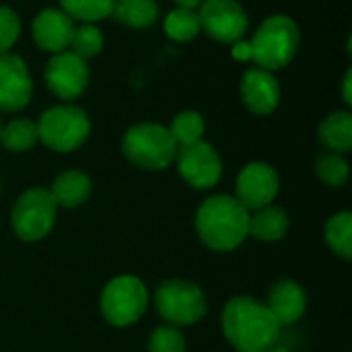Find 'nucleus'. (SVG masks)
Instances as JSON below:
<instances>
[{
    "mask_svg": "<svg viewBox=\"0 0 352 352\" xmlns=\"http://www.w3.org/2000/svg\"><path fill=\"white\" fill-rule=\"evenodd\" d=\"M223 334L237 352H266L278 344L283 326L264 301L239 295L227 301L221 318Z\"/></svg>",
    "mask_w": 352,
    "mask_h": 352,
    "instance_id": "f257e3e1",
    "label": "nucleus"
},
{
    "mask_svg": "<svg viewBox=\"0 0 352 352\" xmlns=\"http://www.w3.org/2000/svg\"><path fill=\"white\" fill-rule=\"evenodd\" d=\"M196 233L208 250L233 252L250 237V210L235 196H210L196 210Z\"/></svg>",
    "mask_w": 352,
    "mask_h": 352,
    "instance_id": "f03ea898",
    "label": "nucleus"
},
{
    "mask_svg": "<svg viewBox=\"0 0 352 352\" xmlns=\"http://www.w3.org/2000/svg\"><path fill=\"white\" fill-rule=\"evenodd\" d=\"M299 27L287 14L266 19L250 41L252 60L264 70H278L295 58L299 50Z\"/></svg>",
    "mask_w": 352,
    "mask_h": 352,
    "instance_id": "7ed1b4c3",
    "label": "nucleus"
},
{
    "mask_svg": "<svg viewBox=\"0 0 352 352\" xmlns=\"http://www.w3.org/2000/svg\"><path fill=\"white\" fill-rule=\"evenodd\" d=\"M177 148L179 146L175 144L169 128L153 122L132 126L122 140L126 159L144 171L167 169L175 161Z\"/></svg>",
    "mask_w": 352,
    "mask_h": 352,
    "instance_id": "20e7f679",
    "label": "nucleus"
},
{
    "mask_svg": "<svg viewBox=\"0 0 352 352\" xmlns=\"http://www.w3.org/2000/svg\"><path fill=\"white\" fill-rule=\"evenodd\" d=\"M148 307L146 285L132 274L111 278L99 297L103 320L113 328H128L136 324Z\"/></svg>",
    "mask_w": 352,
    "mask_h": 352,
    "instance_id": "39448f33",
    "label": "nucleus"
},
{
    "mask_svg": "<svg viewBox=\"0 0 352 352\" xmlns=\"http://www.w3.org/2000/svg\"><path fill=\"white\" fill-rule=\"evenodd\" d=\"M39 140L56 153H72L80 148L89 134L91 122L85 109L76 105H56L43 111L37 124Z\"/></svg>",
    "mask_w": 352,
    "mask_h": 352,
    "instance_id": "423d86ee",
    "label": "nucleus"
},
{
    "mask_svg": "<svg viewBox=\"0 0 352 352\" xmlns=\"http://www.w3.org/2000/svg\"><path fill=\"white\" fill-rule=\"evenodd\" d=\"M58 206L45 188H31L23 192L10 210V227L12 233L25 241L35 243L50 235L56 225Z\"/></svg>",
    "mask_w": 352,
    "mask_h": 352,
    "instance_id": "0eeeda50",
    "label": "nucleus"
},
{
    "mask_svg": "<svg viewBox=\"0 0 352 352\" xmlns=\"http://www.w3.org/2000/svg\"><path fill=\"white\" fill-rule=\"evenodd\" d=\"M155 307L169 326L184 328L198 324L206 316V297L198 285L169 278L155 291Z\"/></svg>",
    "mask_w": 352,
    "mask_h": 352,
    "instance_id": "6e6552de",
    "label": "nucleus"
},
{
    "mask_svg": "<svg viewBox=\"0 0 352 352\" xmlns=\"http://www.w3.org/2000/svg\"><path fill=\"white\" fill-rule=\"evenodd\" d=\"M175 161L182 179L194 190H210L221 182L223 175L221 157L214 151V146L204 140L179 146Z\"/></svg>",
    "mask_w": 352,
    "mask_h": 352,
    "instance_id": "1a4fd4ad",
    "label": "nucleus"
},
{
    "mask_svg": "<svg viewBox=\"0 0 352 352\" xmlns=\"http://www.w3.org/2000/svg\"><path fill=\"white\" fill-rule=\"evenodd\" d=\"M198 19L200 29L221 43H235L248 31V14L237 0H204Z\"/></svg>",
    "mask_w": 352,
    "mask_h": 352,
    "instance_id": "9d476101",
    "label": "nucleus"
},
{
    "mask_svg": "<svg viewBox=\"0 0 352 352\" xmlns=\"http://www.w3.org/2000/svg\"><path fill=\"white\" fill-rule=\"evenodd\" d=\"M280 179L274 167L268 163H250L241 169L235 184V198L250 210H260L270 206L278 196Z\"/></svg>",
    "mask_w": 352,
    "mask_h": 352,
    "instance_id": "9b49d317",
    "label": "nucleus"
},
{
    "mask_svg": "<svg viewBox=\"0 0 352 352\" xmlns=\"http://www.w3.org/2000/svg\"><path fill=\"white\" fill-rule=\"evenodd\" d=\"M45 82L56 97L72 101L89 87V68L72 52H58L45 66Z\"/></svg>",
    "mask_w": 352,
    "mask_h": 352,
    "instance_id": "f8f14e48",
    "label": "nucleus"
},
{
    "mask_svg": "<svg viewBox=\"0 0 352 352\" xmlns=\"http://www.w3.org/2000/svg\"><path fill=\"white\" fill-rule=\"evenodd\" d=\"M33 80L16 54H0V111H19L31 101Z\"/></svg>",
    "mask_w": 352,
    "mask_h": 352,
    "instance_id": "ddd939ff",
    "label": "nucleus"
},
{
    "mask_svg": "<svg viewBox=\"0 0 352 352\" xmlns=\"http://www.w3.org/2000/svg\"><path fill=\"white\" fill-rule=\"evenodd\" d=\"M241 99L256 116H270L280 101L278 80L270 70L250 68L241 78Z\"/></svg>",
    "mask_w": 352,
    "mask_h": 352,
    "instance_id": "4468645a",
    "label": "nucleus"
},
{
    "mask_svg": "<svg viewBox=\"0 0 352 352\" xmlns=\"http://www.w3.org/2000/svg\"><path fill=\"white\" fill-rule=\"evenodd\" d=\"M266 305L280 326H291V324H297L305 316L307 295L299 283L283 278L274 283L272 289L268 291Z\"/></svg>",
    "mask_w": 352,
    "mask_h": 352,
    "instance_id": "2eb2a0df",
    "label": "nucleus"
},
{
    "mask_svg": "<svg viewBox=\"0 0 352 352\" xmlns=\"http://www.w3.org/2000/svg\"><path fill=\"white\" fill-rule=\"evenodd\" d=\"M74 25L72 19L60 8H45L33 21V39L47 52H66Z\"/></svg>",
    "mask_w": 352,
    "mask_h": 352,
    "instance_id": "dca6fc26",
    "label": "nucleus"
},
{
    "mask_svg": "<svg viewBox=\"0 0 352 352\" xmlns=\"http://www.w3.org/2000/svg\"><path fill=\"white\" fill-rule=\"evenodd\" d=\"M93 192V182L91 177L80 171V169H66L62 171L50 188V194L60 208H78L82 206Z\"/></svg>",
    "mask_w": 352,
    "mask_h": 352,
    "instance_id": "f3484780",
    "label": "nucleus"
},
{
    "mask_svg": "<svg viewBox=\"0 0 352 352\" xmlns=\"http://www.w3.org/2000/svg\"><path fill=\"white\" fill-rule=\"evenodd\" d=\"M291 227V219L280 206H264L260 210L250 212V237L262 243H274L287 237Z\"/></svg>",
    "mask_w": 352,
    "mask_h": 352,
    "instance_id": "a211bd4d",
    "label": "nucleus"
},
{
    "mask_svg": "<svg viewBox=\"0 0 352 352\" xmlns=\"http://www.w3.org/2000/svg\"><path fill=\"white\" fill-rule=\"evenodd\" d=\"M320 142L332 153H349L352 148V116L349 111L330 113L318 128Z\"/></svg>",
    "mask_w": 352,
    "mask_h": 352,
    "instance_id": "6ab92c4d",
    "label": "nucleus"
},
{
    "mask_svg": "<svg viewBox=\"0 0 352 352\" xmlns=\"http://www.w3.org/2000/svg\"><path fill=\"white\" fill-rule=\"evenodd\" d=\"M111 14L132 29H148L159 16V6L155 0H116Z\"/></svg>",
    "mask_w": 352,
    "mask_h": 352,
    "instance_id": "aec40b11",
    "label": "nucleus"
},
{
    "mask_svg": "<svg viewBox=\"0 0 352 352\" xmlns=\"http://www.w3.org/2000/svg\"><path fill=\"white\" fill-rule=\"evenodd\" d=\"M326 243L342 260H352V214L349 210L336 212L326 223Z\"/></svg>",
    "mask_w": 352,
    "mask_h": 352,
    "instance_id": "412c9836",
    "label": "nucleus"
},
{
    "mask_svg": "<svg viewBox=\"0 0 352 352\" xmlns=\"http://www.w3.org/2000/svg\"><path fill=\"white\" fill-rule=\"evenodd\" d=\"M37 142H39L37 124L31 120H25V118L8 122L0 132V144L12 153L31 151Z\"/></svg>",
    "mask_w": 352,
    "mask_h": 352,
    "instance_id": "4be33fe9",
    "label": "nucleus"
},
{
    "mask_svg": "<svg viewBox=\"0 0 352 352\" xmlns=\"http://www.w3.org/2000/svg\"><path fill=\"white\" fill-rule=\"evenodd\" d=\"M204 130H206V122L198 111H182L173 118L169 126V132L177 146H186L202 140Z\"/></svg>",
    "mask_w": 352,
    "mask_h": 352,
    "instance_id": "5701e85b",
    "label": "nucleus"
},
{
    "mask_svg": "<svg viewBox=\"0 0 352 352\" xmlns=\"http://www.w3.org/2000/svg\"><path fill=\"white\" fill-rule=\"evenodd\" d=\"M60 4L70 19H78L82 23H95L113 12L116 0H60Z\"/></svg>",
    "mask_w": 352,
    "mask_h": 352,
    "instance_id": "b1692460",
    "label": "nucleus"
},
{
    "mask_svg": "<svg viewBox=\"0 0 352 352\" xmlns=\"http://www.w3.org/2000/svg\"><path fill=\"white\" fill-rule=\"evenodd\" d=\"M198 12L190 8H175L165 16V33L175 41H190L200 33Z\"/></svg>",
    "mask_w": 352,
    "mask_h": 352,
    "instance_id": "393cba45",
    "label": "nucleus"
},
{
    "mask_svg": "<svg viewBox=\"0 0 352 352\" xmlns=\"http://www.w3.org/2000/svg\"><path fill=\"white\" fill-rule=\"evenodd\" d=\"M316 173L318 177L330 186V188H342L346 186L349 177H351V165L346 163V159L338 153H326L318 159L316 163Z\"/></svg>",
    "mask_w": 352,
    "mask_h": 352,
    "instance_id": "a878e982",
    "label": "nucleus"
},
{
    "mask_svg": "<svg viewBox=\"0 0 352 352\" xmlns=\"http://www.w3.org/2000/svg\"><path fill=\"white\" fill-rule=\"evenodd\" d=\"M68 47L80 60H89V58L97 56L101 52V47H103L101 29L95 27L93 23H85L82 27H78V29L72 31V37H70Z\"/></svg>",
    "mask_w": 352,
    "mask_h": 352,
    "instance_id": "bb28decb",
    "label": "nucleus"
},
{
    "mask_svg": "<svg viewBox=\"0 0 352 352\" xmlns=\"http://www.w3.org/2000/svg\"><path fill=\"white\" fill-rule=\"evenodd\" d=\"M148 352H186V338L175 326H159L148 336Z\"/></svg>",
    "mask_w": 352,
    "mask_h": 352,
    "instance_id": "cd10ccee",
    "label": "nucleus"
},
{
    "mask_svg": "<svg viewBox=\"0 0 352 352\" xmlns=\"http://www.w3.org/2000/svg\"><path fill=\"white\" fill-rule=\"evenodd\" d=\"M21 33V21L8 6H0V54H6Z\"/></svg>",
    "mask_w": 352,
    "mask_h": 352,
    "instance_id": "c85d7f7f",
    "label": "nucleus"
},
{
    "mask_svg": "<svg viewBox=\"0 0 352 352\" xmlns=\"http://www.w3.org/2000/svg\"><path fill=\"white\" fill-rule=\"evenodd\" d=\"M233 58H237V60H252L250 41H235L233 43Z\"/></svg>",
    "mask_w": 352,
    "mask_h": 352,
    "instance_id": "c756f323",
    "label": "nucleus"
},
{
    "mask_svg": "<svg viewBox=\"0 0 352 352\" xmlns=\"http://www.w3.org/2000/svg\"><path fill=\"white\" fill-rule=\"evenodd\" d=\"M351 82H352V72L349 70L344 76V87H342V99L346 105H352V93H351Z\"/></svg>",
    "mask_w": 352,
    "mask_h": 352,
    "instance_id": "7c9ffc66",
    "label": "nucleus"
},
{
    "mask_svg": "<svg viewBox=\"0 0 352 352\" xmlns=\"http://www.w3.org/2000/svg\"><path fill=\"white\" fill-rule=\"evenodd\" d=\"M177 4H179V8H190V10H194L196 6H200L204 0H175Z\"/></svg>",
    "mask_w": 352,
    "mask_h": 352,
    "instance_id": "2f4dec72",
    "label": "nucleus"
},
{
    "mask_svg": "<svg viewBox=\"0 0 352 352\" xmlns=\"http://www.w3.org/2000/svg\"><path fill=\"white\" fill-rule=\"evenodd\" d=\"M266 352H291L289 349H278V346H272L270 351H266Z\"/></svg>",
    "mask_w": 352,
    "mask_h": 352,
    "instance_id": "473e14b6",
    "label": "nucleus"
},
{
    "mask_svg": "<svg viewBox=\"0 0 352 352\" xmlns=\"http://www.w3.org/2000/svg\"><path fill=\"white\" fill-rule=\"evenodd\" d=\"M0 132H2V124H0Z\"/></svg>",
    "mask_w": 352,
    "mask_h": 352,
    "instance_id": "72a5a7b5",
    "label": "nucleus"
}]
</instances>
